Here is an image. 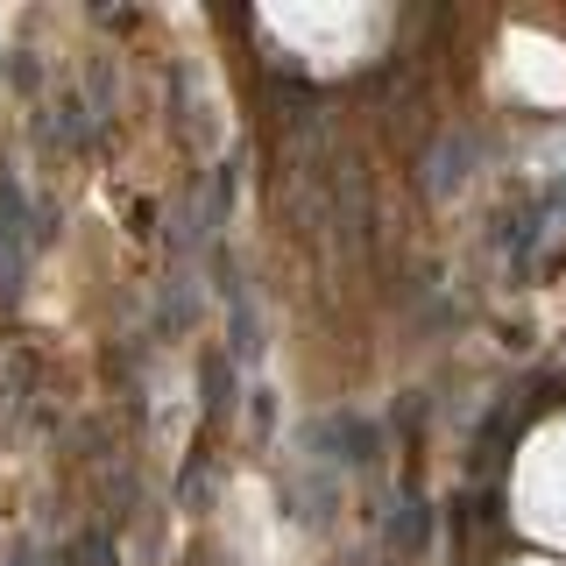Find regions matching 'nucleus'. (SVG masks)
I'll return each instance as SVG.
<instances>
[{
	"mask_svg": "<svg viewBox=\"0 0 566 566\" xmlns=\"http://www.w3.org/2000/svg\"><path fill=\"white\" fill-rule=\"evenodd\" d=\"M29 248H35V227L22 220V177H0V297H14Z\"/></svg>",
	"mask_w": 566,
	"mask_h": 566,
	"instance_id": "obj_1",
	"label": "nucleus"
},
{
	"mask_svg": "<svg viewBox=\"0 0 566 566\" xmlns=\"http://www.w3.org/2000/svg\"><path fill=\"white\" fill-rule=\"evenodd\" d=\"M424 538H432V510L411 495V503L389 517V545H397V553H424Z\"/></svg>",
	"mask_w": 566,
	"mask_h": 566,
	"instance_id": "obj_2",
	"label": "nucleus"
}]
</instances>
